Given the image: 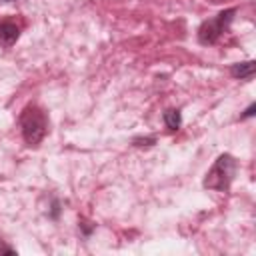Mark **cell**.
Masks as SVG:
<instances>
[{
    "instance_id": "6",
    "label": "cell",
    "mask_w": 256,
    "mask_h": 256,
    "mask_svg": "<svg viewBox=\"0 0 256 256\" xmlns=\"http://www.w3.org/2000/svg\"><path fill=\"white\" fill-rule=\"evenodd\" d=\"M162 120L166 124V128L170 132H176L180 126H182V112L178 108H168L164 114H162Z\"/></svg>"
},
{
    "instance_id": "12",
    "label": "cell",
    "mask_w": 256,
    "mask_h": 256,
    "mask_svg": "<svg viewBox=\"0 0 256 256\" xmlns=\"http://www.w3.org/2000/svg\"><path fill=\"white\" fill-rule=\"evenodd\" d=\"M0 2H16V0H0Z\"/></svg>"
},
{
    "instance_id": "11",
    "label": "cell",
    "mask_w": 256,
    "mask_h": 256,
    "mask_svg": "<svg viewBox=\"0 0 256 256\" xmlns=\"http://www.w3.org/2000/svg\"><path fill=\"white\" fill-rule=\"evenodd\" d=\"M0 254H16V250H14V248H10V246L0 244Z\"/></svg>"
},
{
    "instance_id": "2",
    "label": "cell",
    "mask_w": 256,
    "mask_h": 256,
    "mask_svg": "<svg viewBox=\"0 0 256 256\" xmlns=\"http://www.w3.org/2000/svg\"><path fill=\"white\" fill-rule=\"evenodd\" d=\"M20 132L30 148H36L48 134V116L38 104H28L20 112Z\"/></svg>"
},
{
    "instance_id": "5",
    "label": "cell",
    "mask_w": 256,
    "mask_h": 256,
    "mask_svg": "<svg viewBox=\"0 0 256 256\" xmlns=\"http://www.w3.org/2000/svg\"><path fill=\"white\" fill-rule=\"evenodd\" d=\"M256 74V62L246 60V62H236L230 66V76L236 80H252Z\"/></svg>"
},
{
    "instance_id": "10",
    "label": "cell",
    "mask_w": 256,
    "mask_h": 256,
    "mask_svg": "<svg viewBox=\"0 0 256 256\" xmlns=\"http://www.w3.org/2000/svg\"><path fill=\"white\" fill-rule=\"evenodd\" d=\"M254 110H256V104L252 102V104H250V106H248V108L244 110V114L240 116V120H246V118H250V116H254Z\"/></svg>"
},
{
    "instance_id": "8",
    "label": "cell",
    "mask_w": 256,
    "mask_h": 256,
    "mask_svg": "<svg viewBox=\"0 0 256 256\" xmlns=\"http://www.w3.org/2000/svg\"><path fill=\"white\" fill-rule=\"evenodd\" d=\"M48 216L52 220H58V216H60V202L58 200H52V210L48 212Z\"/></svg>"
},
{
    "instance_id": "7",
    "label": "cell",
    "mask_w": 256,
    "mask_h": 256,
    "mask_svg": "<svg viewBox=\"0 0 256 256\" xmlns=\"http://www.w3.org/2000/svg\"><path fill=\"white\" fill-rule=\"evenodd\" d=\"M132 144L134 146H138V148H142V146H154L156 144V136H142V138H134L132 140Z\"/></svg>"
},
{
    "instance_id": "1",
    "label": "cell",
    "mask_w": 256,
    "mask_h": 256,
    "mask_svg": "<svg viewBox=\"0 0 256 256\" xmlns=\"http://www.w3.org/2000/svg\"><path fill=\"white\" fill-rule=\"evenodd\" d=\"M236 172H238V160L232 154L224 152L214 160V164L206 172L202 186L206 190H214V192H228L234 182Z\"/></svg>"
},
{
    "instance_id": "9",
    "label": "cell",
    "mask_w": 256,
    "mask_h": 256,
    "mask_svg": "<svg viewBox=\"0 0 256 256\" xmlns=\"http://www.w3.org/2000/svg\"><path fill=\"white\" fill-rule=\"evenodd\" d=\"M80 228H82V234H84V236H90V234H92V230L96 228V224H90V222H84V220H82Z\"/></svg>"
},
{
    "instance_id": "4",
    "label": "cell",
    "mask_w": 256,
    "mask_h": 256,
    "mask_svg": "<svg viewBox=\"0 0 256 256\" xmlns=\"http://www.w3.org/2000/svg\"><path fill=\"white\" fill-rule=\"evenodd\" d=\"M18 38H20V26L12 20H2L0 22V46L10 48L18 42Z\"/></svg>"
},
{
    "instance_id": "3",
    "label": "cell",
    "mask_w": 256,
    "mask_h": 256,
    "mask_svg": "<svg viewBox=\"0 0 256 256\" xmlns=\"http://www.w3.org/2000/svg\"><path fill=\"white\" fill-rule=\"evenodd\" d=\"M234 14H236V8H226V10L218 12L216 16L204 20V22L198 26V32H196L198 42H200L202 46H212V44H216V42L220 40V36L228 32V28H230V24H232V20H234Z\"/></svg>"
}]
</instances>
